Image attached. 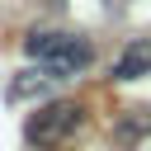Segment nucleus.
<instances>
[{"label": "nucleus", "mask_w": 151, "mask_h": 151, "mask_svg": "<svg viewBox=\"0 0 151 151\" xmlns=\"http://www.w3.org/2000/svg\"><path fill=\"white\" fill-rule=\"evenodd\" d=\"M137 76H151V38L127 42L123 57L113 61V80H137Z\"/></svg>", "instance_id": "nucleus-3"}, {"label": "nucleus", "mask_w": 151, "mask_h": 151, "mask_svg": "<svg viewBox=\"0 0 151 151\" xmlns=\"http://www.w3.org/2000/svg\"><path fill=\"white\" fill-rule=\"evenodd\" d=\"M76 127H80V104L57 99V104H47V109H38V113L28 118L24 137H28L33 146H57V142H66Z\"/></svg>", "instance_id": "nucleus-2"}, {"label": "nucleus", "mask_w": 151, "mask_h": 151, "mask_svg": "<svg viewBox=\"0 0 151 151\" xmlns=\"http://www.w3.org/2000/svg\"><path fill=\"white\" fill-rule=\"evenodd\" d=\"M28 57H38L42 61V71L47 76H76V71H85L90 66V57H94V47L85 42V38H76V33H33L28 42Z\"/></svg>", "instance_id": "nucleus-1"}]
</instances>
